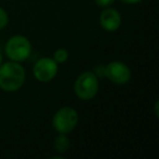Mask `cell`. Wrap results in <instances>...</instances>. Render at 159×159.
<instances>
[{
    "label": "cell",
    "mask_w": 159,
    "mask_h": 159,
    "mask_svg": "<svg viewBox=\"0 0 159 159\" xmlns=\"http://www.w3.org/2000/svg\"><path fill=\"white\" fill-rule=\"evenodd\" d=\"M25 81V70L19 62L10 61L0 66V89L8 93L16 92Z\"/></svg>",
    "instance_id": "obj_1"
},
{
    "label": "cell",
    "mask_w": 159,
    "mask_h": 159,
    "mask_svg": "<svg viewBox=\"0 0 159 159\" xmlns=\"http://www.w3.org/2000/svg\"><path fill=\"white\" fill-rule=\"evenodd\" d=\"M98 79L94 72H84L77 76L74 84V92L82 100H91L98 93Z\"/></svg>",
    "instance_id": "obj_2"
},
{
    "label": "cell",
    "mask_w": 159,
    "mask_h": 159,
    "mask_svg": "<svg viewBox=\"0 0 159 159\" xmlns=\"http://www.w3.org/2000/svg\"><path fill=\"white\" fill-rule=\"evenodd\" d=\"M6 55L11 61L21 62L26 60L32 52L31 42L23 35L12 36L5 47Z\"/></svg>",
    "instance_id": "obj_3"
},
{
    "label": "cell",
    "mask_w": 159,
    "mask_h": 159,
    "mask_svg": "<svg viewBox=\"0 0 159 159\" xmlns=\"http://www.w3.org/2000/svg\"><path fill=\"white\" fill-rule=\"evenodd\" d=\"M79 122L76 110L71 107H62L52 118V126L58 133L68 134L75 129Z\"/></svg>",
    "instance_id": "obj_4"
},
{
    "label": "cell",
    "mask_w": 159,
    "mask_h": 159,
    "mask_svg": "<svg viewBox=\"0 0 159 159\" xmlns=\"http://www.w3.org/2000/svg\"><path fill=\"white\" fill-rule=\"evenodd\" d=\"M105 76L113 84L123 85L130 81L131 71L124 62L111 61L105 66Z\"/></svg>",
    "instance_id": "obj_5"
},
{
    "label": "cell",
    "mask_w": 159,
    "mask_h": 159,
    "mask_svg": "<svg viewBox=\"0 0 159 159\" xmlns=\"http://www.w3.org/2000/svg\"><path fill=\"white\" fill-rule=\"evenodd\" d=\"M58 73V63L52 58H42L33 68V74L37 81L42 83L50 82Z\"/></svg>",
    "instance_id": "obj_6"
},
{
    "label": "cell",
    "mask_w": 159,
    "mask_h": 159,
    "mask_svg": "<svg viewBox=\"0 0 159 159\" xmlns=\"http://www.w3.org/2000/svg\"><path fill=\"white\" fill-rule=\"evenodd\" d=\"M99 23L107 32H116L121 25V16L116 9H106L100 13Z\"/></svg>",
    "instance_id": "obj_7"
},
{
    "label": "cell",
    "mask_w": 159,
    "mask_h": 159,
    "mask_svg": "<svg viewBox=\"0 0 159 159\" xmlns=\"http://www.w3.org/2000/svg\"><path fill=\"white\" fill-rule=\"evenodd\" d=\"M70 146H71L70 139L66 136V134H61V133L56 137L55 142H53V148L56 149V152H60V154H63V152H68Z\"/></svg>",
    "instance_id": "obj_8"
},
{
    "label": "cell",
    "mask_w": 159,
    "mask_h": 159,
    "mask_svg": "<svg viewBox=\"0 0 159 159\" xmlns=\"http://www.w3.org/2000/svg\"><path fill=\"white\" fill-rule=\"evenodd\" d=\"M69 58V52L66 50L64 48H59L55 51L53 53V58L52 59L57 62L58 64L59 63H64V62L68 60Z\"/></svg>",
    "instance_id": "obj_9"
},
{
    "label": "cell",
    "mask_w": 159,
    "mask_h": 159,
    "mask_svg": "<svg viewBox=\"0 0 159 159\" xmlns=\"http://www.w3.org/2000/svg\"><path fill=\"white\" fill-rule=\"evenodd\" d=\"M8 22H9V16H8L7 12L5 9L0 8V31L7 26Z\"/></svg>",
    "instance_id": "obj_10"
},
{
    "label": "cell",
    "mask_w": 159,
    "mask_h": 159,
    "mask_svg": "<svg viewBox=\"0 0 159 159\" xmlns=\"http://www.w3.org/2000/svg\"><path fill=\"white\" fill-rule=\"evenodd\" d=\"M95 2H96V5L99 6V7L106 8L112 5V3L115 2V0H95Z\"/></svg>",
    "instance_id": "obj_11"
},
{
    "label": "cell",
    "mask_w": 159,
    "mask_h": 159,
    "mask_svg": "<svg viewBox=\"0 0 159 159\" xmlns=\"http://www.w3.org/2000/svg\"><path fill=\"white\" fill-rule=\"evenodd\" d=\"M95 71H96V73H95L96 75H98V76H105V66H97V68L95 69Z\"/></svg>",
    "instance_id": "obj_12"
},
{
    "label": "cell",
    "mask_w": 159,
    "mask_h": 159,
    "mask_svg": "<svg viewBox=\"0 0 159 159\" xmlns=\"http://www.w3.org/2000/svg\"><path fill=\"white\" fill-rule=\"evenodd\" d=\"M121 2L126 3V5H136V3L141 2L142 0H120Z\"/></svg>",
    "instance_id": "obj_13"
},
{
    "label": "cell",
    "mask_w": 159,
    "mask_h": 159,
    "mask_svg": "<svg viewBox=\"0 0 159 159\" xmlns=\"http://www.w3.org/2000/svg\"><path fill=\"white\" fill-rule=\"evenodd\" d=\"M155 110H156V116L158 117V102L155 104Z\"/></svg>",
    "instance_id": "obj_14"
},
{
    "label": "cell",
    "mask_w": 159,
    "mask_h": 159,
    "mask_svg": "<svg viewBox=\"0 0 159 159\" xmlns=\"http://www.w3.org/2000/svg\"><path fill=\"white\" fill-rule=\"evenodd\" d=\"M2 64V55H1V52H0V66Z\"/></svg>",
    "instance_id": "obj_15"
}]
</instances>
